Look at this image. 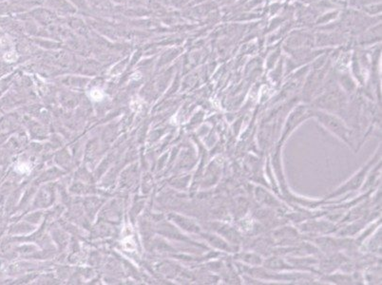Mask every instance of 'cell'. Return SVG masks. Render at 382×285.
Segmentation results:
<instances>
[{
    "label": "cell",
    "mask_w": 382,
    "mask_h": 285,
    "mask_svg": "<svg viewBox=\"0 0 382 285\" xmlns=\"http://www.w3.org/2000/svg\"><path fill=\"white\" fill-rule=\"evenodd\" d=\"M122 243H123L124 248L127 249V250H128V251H133V250L136 249L135 242H134V240H133V239H132L131 237L126 238V239L122 241Z\"/></svg>",
    "instance_id": "1"
},
{
    "label": "cell",
    "mask_w": 382,
    "mask_h": 285,
    "mask_svg": "<svg viewBox=\"0 0 382 285\" xmlns=\"http://www.w3.org/2000/svg\"><path fill=\"white\" fill-rule=\"evenodd\" d=\"M103 97H104V93L98 88H94L90 91V98L93 101H96V102L101 101Z\"/></svg>",
    "instance_id": "2"
},
{
    "label": "cell",
    "mask_w": 382,
    "mask_h": 285,
    "mask_svg": "<svg viewBox=\"0 0 382 285\" xmlns=\"http://www.w3.org/2000/svg\"><path fill=\"white\" fill-rule=\"evenodd\" d=\"M16 170L20 173H28V172H30V170H31V165L29 164H27V163L19 164L16 166Z\"/></svg>",
    "instance_id": "3"
},
{
    "label": "cell",
    "mask_w": 382,
    "mask_h": 285,
    "mask_svg": "<svg viewBox=\"0 0 382 285\" xmlns=\"http://www.w3.org/2000/svg\"><path fill=\"white\" fill-rule=\"evenodd\" d=\"M4 58H5V60L8 61V62H13V61H15V60L17 59V55L15 54V52L11 51V52H8V53L5 54Z\"/></svg>",
    "instance_id": "4"
},
{
    "label": "cell",
    "mask_w": 382,
    "mask_h": 285,
    "mask_svg": "<svg viewBox=\"0 0 382 285\" xmlns=\"http://www.w3.org/2000/svg\"><path fill=\"white\" fill-rule=\"evenodd\" d=\"M141 73L140 72H136V73H133L132 75H131V77H130V79L131 80H134V79H140L141 78Z\"/></svg>",
    "instance_id": "5"
}]
</instances>
